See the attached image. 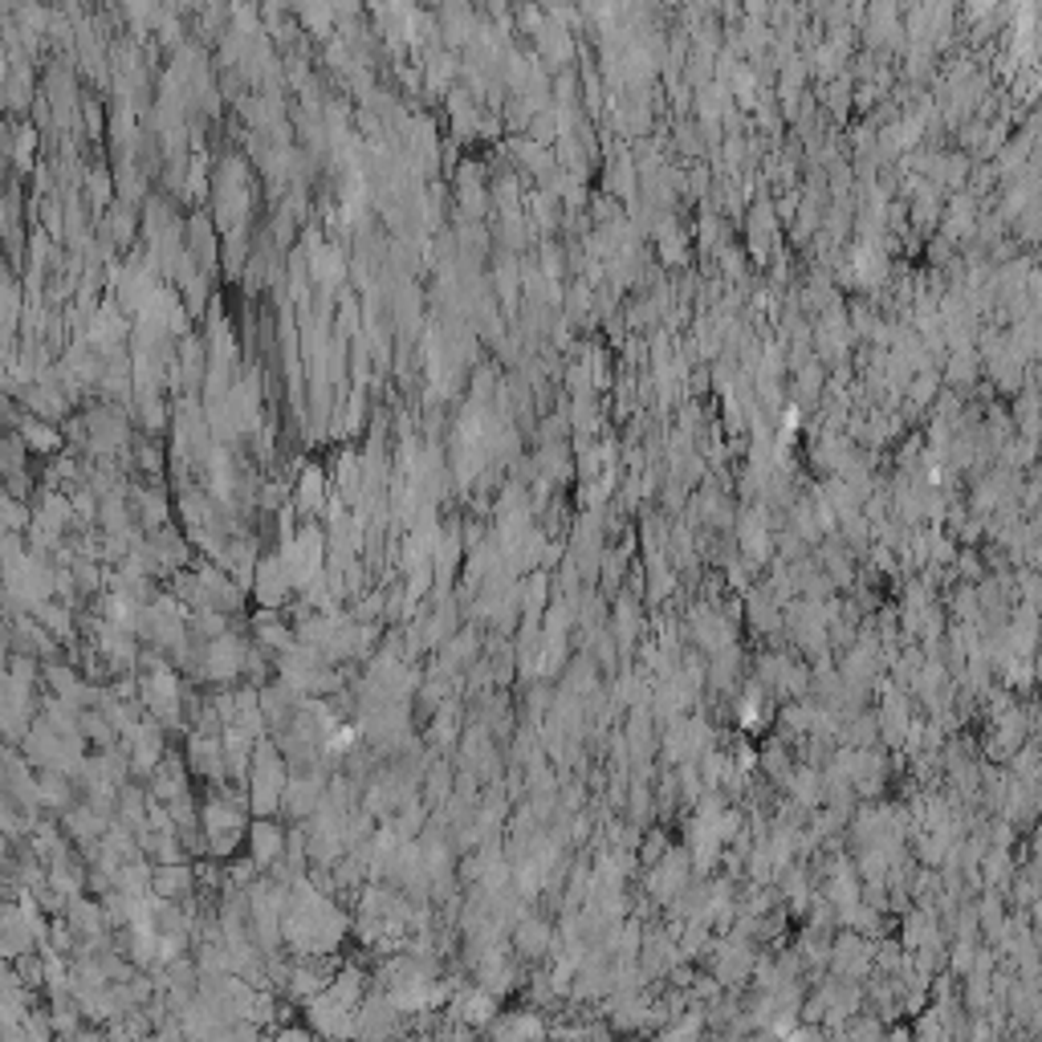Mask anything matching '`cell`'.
<instances>
[{
  "instance_id": "8992f818",
  "label": "cell",
  "mask_w": 1042,
  "mask_h": 1042,
  "mask_svg": "<svg viewBox=\"0 0 1042 1042\" xmlns=\"http://www.w3.org/2000/svg\"><path fill=\"white\" fill-rule=\"evenodd\" d=\"M493 993L489 990H473V993H461L453 1002V1014L465 1018V1022H473V1026H481V1022H489L493 1018Z\"/></svg>"
},
{
  "instance_id": "ba28073f",
  "label": "cell",
  "mask_w": 1042,
  "mask_h": 1042,
  "mask_svg": "<svg viewBox=\"0 0 1042 1042\" xmlns=\"http://www.w3.org/2000/svg\"><path fill=\"white\" fill-rule=\"evenodd\" d=\"M550 945V929L541 925V920H526L522 929H517V949L522 953H541Z\"/></svg>"
},
{
  "instance_id": "277c9868",
  "label": "cell",
  "mask_w": 1042,
  "mask_h": 1042,
  "mask_svg": "<svg viewBox=\"0 0 1042 1042\" xmlns=\"http://www.w3.org/2000/svg\"><path fill=\"white\" fill-rule=\"evenodd\" d=\"M152 774H155L152 794L159 798V803H172V798H179V794H188V778H184L179 762H172V757H164V762H159Z\"/></svg>"
},
{
  "instance_id": "6da1fadb",
  "label": "cell",
  "mask_w": 1042,
  "mask_h": 1042,
  "mask_svg": "<svg viewBox=\"0 0 1042 1042\" xmlns=\"http://www.w3.org/2000/svg\"><path fill=\"white\" fill-rule=\"evenodd\" d=\"M286 766L274 754V745H257L252 750V811L274 815L277 806L286 803Z\"/></svg>"
},
{
  "instance_id": "52a82bcc",
  "label": "cell",
  "mask_w": 1042,
  "mask_h": 1042,
  "mask_svg": "<svg viewBox=\"0 0 1042 1042\" xmlns=\"http://www.w3.org/2000/svg\"><path fill=\"white\" fill-rule=\"evenodd\" d=\"M102 815H94L90 806H78V811H65V830H70V839H78V843H90V839H99L102 835Z\"/></svg>"
},
{
  "instance_id": "3957f363",
  "label": "cell",
  "mask_w": 1042,
  "mask_h": 1042,
  "mask_svg": "<svg viewBox=\"0 0 1042 1042\" xmlns=\"http://www.w3.org/2000/svg\"><path fill=\"white\" fill-rule=\"evenodd\" d=\"M249 847H252V864L257 867H274L281 855H286L289 839L281 835V827H277L274 818H257L249 827Z\"/></svg>"
},
{
  "instance_id": "7a4b0ae2",
  "label": "cell",
  "mask_w": 1042,
  "mask_h": 1042,
  "mask_svg": "<svg viewBox=\"0 0 1042 1042\" xmlns=\"http://www.w3.org/2000/svg\"><path fill=\"white\" fill-rule=\"evenodd\" d=\"M143 697H147V704H152V713L159 716V721H167V725L179 716V684L164 664H155L152 680L143 684Z\"/></svg>"
},
{
  "instance_id": "5b68a950",
  "label": "cell",
  "mask_w": 1042,
  "mask_h": 1042,
  "mask_svg": "<svg viewBox=\"0 0 1042 1042\" xmlns=\"http://www.w3.org/2000/svg\"><path fill=\"white\" fill-rule=\"evenodd\" d=\"M192 888V871L184 864H164L155 867V879H152V891L159 896V900H176V896H184V891Z\"/></svg>"
}]
</instances>
